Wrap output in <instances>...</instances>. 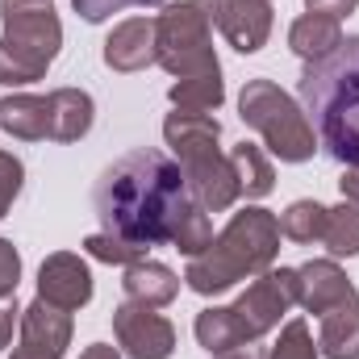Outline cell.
<instances>
[{
  "mask_svg": "<svg viewBox=\"0 0 359 359\" xmlns=\"http://www.w3.org/2000/svg\"><path fill=\"white\" fill-rule=\"evenodd\" d=\"M359 0H305V8L309 13H326V17H347V13H355Z\"/></svg>",
  "mask_w": 359,
  "mask_h": 359,
  "instance_id": "30",
  "label": "cell"
},
{
  "mask_svg": "<svg viewBox=\"0 0 359 359\" xmlns=\"http://www.w3.org/2000/svg\"><path fill=\"white\" fill-rule=\"evenodd\" d=\"M21 284V255L8 238H0V301H8Z\"/></svg>",
  "mask_w": 359,
  "mask_h": 359,
  "instance_id": "29",
  "label": "cell"
},
{
  "mask_svg": "<svg viewBox=\"0 0 359 359\" xmlns=\"http://www.w3.org/2000/svg\"><path fill=\"white\" fill-rule=\"evenodd\" d=\"M100 55H104L109 72H121V76L147 72L155 63V17H130V21L113 25Z\"/></svg>",
  "mask_w": 359,
  "mask_h": 359,
  "instance_id": "13",
  "label": "cell"
},
{
  "mask_svg": "<svg viewBox=\"0 0 359 359\" xmlns=\"http://www.w3.org/2000/svg\"><path fill=\"white\" fill-rule=\"evenodd\" d=\"M72 347V313L46 305L42 297L21 309V343L13 359H63Z\"/></svg>",
  "mask_w": 359,
  "mask_h": 359,
  "instance_id": "11",
  "label": "cell"
},
{
  "mask_svg": "<svg viewBox=\"0 0 359 359\" xmlns=\"http://www.w3.org/2000/svg\"><path fill=\"white\" fill-rule=\"evenodd\" d=\"M297 280H301V292H297V305L313 318H322L326 309H334L339 301H347L355 292V284L347 280V271L339 268L334 259H309L297 268Z\"/></svg>",
  "mask_w": 359,
  "mask_h": 359,
  "instance_id": "14",
  "label": "cell"
},
{
  "mask_svg": "<svg viewBox=\"0 0 359 359\" xmlns=\"http://www.w3.org/2000/svg\"><path fill=\"white\" fill-rule=\"evenodd\" d=\"M168 96H172V104L180 113H213L226 100V84H222V72H205V76L176 80Z\"/></svg>",
  "mask_w": 359,
  "mask_h": 359,
  "instance_id": "21",
  "label": "cell"
},
{
  "mask_svg": "<svg viewBox=\"0 0 359 359\" xmlns=\"http://www.w3.org/2000/svg\"><path fill=\"white\" fill-rule=\"evenodd\" d=\"M80 359H121V351L109 347V343H92V347H84V355Z\"/></svg>",
  "mask_w": 359,
  "mask_h": 359,
  "instance_id": "34",
  "label": "cell"
},
{
  "mask_svg": "<svg viewBox=\"0 0 359 359\" xmlns=\"http://www.w3.org/2000/svg\"><path fill=\"white\" fill-rule=\"evenodd\" d=\"M209 359H268V351L247 343V347H234V351H222V355H209Z\"/></svg>",
  "mask_w": 359,
  "mask_h": 359,
  "instance_id": "33",
  "label": "cell"
},
{
  "mask_svg": "<svg viewBox=\"0 0 359 359\" xmlns=\"http://www.w3.org/2000/svg\"><path fill=\"white\" fill-rule=\"evenodd\" d=\"M76 4V13L88 21V25H100V21H109L113 13H121V8H159L163 0H72Z\"/></svg>",
  "mask_w": 359,
  "mask_h": 359,
  "instance_id": "28",
  "label": "cell"
},
{
  "mask_svg": "<svg viewBox=\"0 0 359 359\" xmlns=\"http://www.w3.org/2000/svg\"><path fill=\"white\" fill-rule=\"evenodd\" d=\"M155 63L176 80L222 72L217 50H213V17L205 0L163 4V13L155 17Z\"/></svg>",
  "mask_w": 359,
  "mask_h": 359,
  "instance_id": "7",
  "label": "cell"
},
{
  "mask_svg": "<svg viewBox=\"0 0 359 359\" xmlns=\"http://www.w3.org/2000/svg\"><path fill=\"white\" fill-rule=\"evenodd\" d=\"M297 92L322 151L343 168H359V34L343 38L334 55L305 63Z\"/></svg>",
  "mask_w": 359,
  "mask_h": 359,
  "instance_id": "2",
  "label": "cell"
},
{
  "mask_svg": "<svg viewBox=\"0 0 359 359\" xmlns=\"http://www.w3.org/2000/svg\"><path fill=\"white\" fill-rule=\"evenodd\" d=\"M322 243H326L330 259H347V255H359V201H343L339 209H330Z\"/></svg>",
  "mask_w": 359,
  "mask_h": 359,
  "instance_id": "23",
  "label": "cell"
},
{
  "mask_svg": "<svg viewBox=\"0 0 359 359\" xmlns=\"http://www.w3.org/2000/svg\"><path fill=\"white\" fill-rule=\"evenodd\" d=\"M192 201L184 172L163 151H130L113 168H104L92 188V209L104 234H117L134 247L172 243L180 209Z\"/></svg>",
  "mask_w": 359,
  "mask_h": 359,
  "instance_id": "1",
  "label": "cell"
},
{
  "mask_svg": "<svg viewBox=\"0 0 359 359\" xmlns=\"http://www.w3.org/2000/svg\"><path fill=\"white\" fill-rule=\"evenodd\" d=\"M213 25L238 55L264 50L271 38V0H205Z\"/></svg>",
  "mask_w": 359,
  "mask_h": 359,
  "instance_id": "10",
  "label": "cell"
},
{
  "mask_svg": "<svg viewBox=\"0 0 359 359\" xmlns=\"http://www.w3.org/2000/svg\"><path fill=\"white\" fill-rule=\"evenodd\" d=\"M280 217L259 209V205H247L243 213H234L226 222V230L196 255L188 259L184 271V284L201 297H217L226 288H234L238 280H255L276 264L280 255Z\"/></svg>",
  "mask_w": 359,
  "mask_h": 359,
  "instance_id": "3",
  "label": "cell"
},
{
  "mask_svg": "<svg viewBox=\"0 0 359 359\" xmlns=\"http://www.w3.org/2000/svg\"><path fill=\"white\" fill-rule=\"evenodd\" d=\"M339 42H343V25H339V17H326V13H305L288 29V46L305 63H318V59L334 55Z\"/></svg>",
  "mask_w": 359,
  "mask_h": 359,
  "instance_id": "18",
  "label": "cell"
},
{
  "mask_svg": "<svg viewBox=\"0 0 359 359\" xmlns=\"http://www.w3.org/2000/svg\"><path fill=\"white\" fill-rule=\"evenodd\" d=\"M318 330V351L326 359H359V292L347 301H339L334 309H326Z\"/></svg>",
  "mask_w": 359,
  "mask_h": 359,
  "instance_id": "17",
  "label": "cell"
},
{
  "mask_svg": "<svg viewBox=\"0 0 359 359\" xmlns=\"http://www.w3.org/2000/svg\"><path fill=\"white\" fill-rule=\"evenodd\" d=\"M84 251H88L92 259L117 264V268H130V264L147 259V247H134V243H126V238H117V234H104V230L84 238Z\"/></svg>",
  "mask_w": 359,
  "mask_h": 359,
  "instance_id": "25",
  "label": "cell"
},
{
  "mask_svg": "<svg viewBox=\"0 0 359 359\" xmlns=\"http://www.w3.org/2000/svg\"><path fill=\"white\" fill-rule=\"evenodd\" d=\"M339 192H343V201H359V168H347V172H343Z\"/></svg>",
  "mask_w": 359,
  "mask_h": 359,
  "instance_id": "32",
  "label": "cell"
},
{
  "mask_svg": "<svg viewBox=\"0 0 359 359\" xmlns=\"http://www.w3.org/2000/svg\"><path fill=\"white\" fill-rule=\"evenodd\" d=\"M38 297H42L46 305H55V309H67V313L84 309V305L92 301L88 264H84L80 255H72V251L46 255L42 268H38Z\"/></svg>",
  "mask_w": 359,
  "mask_h": 359,
  "instance_id": "12",
  "label": "cell"
},
{
  "mask_svg": "<svg viewBox=\"0 0 359 359\" xmlns=\"http://www.w3.org/2000/svg\"><path fill=\"white\" fill-rule=\"evenodd\" d=\"M209 243H213V222H209V213H205L196 201H188V205L180 209L176 226H172V247H176L180 255L196 259Z\"/></svg>",
  "mask_w": 359,
  "mask_h": 359,
  "instance_id": "24",
  "label": "cell"
},
{
  "mask_svg": "<svg viewBox=\"0 0 359 359\" xmlns=\"http://www.w3.org/2000/svg\"><path fill=\"white\" fill-rule=\"evenodd\" d=\"M21 322V309L17 305H8V301H0V351L13 343V326Z\"/></svg>",
  "mask_w": 359,
  "mask_h": 359,
  "instance_id": "31",
  "label": "cell"
},
{
  "mask_svg": "<svg viewBox=\"0 0 359 359\" xmlns=\"http://www.w3.org/2000/svg\"><path fill=\"white\" fill-rule=\"evenodd\" d=\"M297 292H301V280H297V268H268L264 276H255L247 284V292L226 305L230 318H234V330L247 343H259L268 330L280 326V318L297 305Z\"/></svg>",
  "mask_w": 359,
  "mask_h": 359,
  "instance_id": "8",
  "label": "cell"
},
{
  "mask_svg": "<svg viewBox=\"0 0 359 359\" xmlns=\"http://www.w3.org/2000/svg\"><path fill=\"white\" fill-rule=\"evenodd\" d=\"M113 334L130 359H172L176 351V326L163 313H155L151 305L121 301L113 309Z\"/></svg>",
  "mask_w": 359,
  "mask_h": 359,
  "instance_id": "9",
  "label": "cell"
},
{
  "mask_svg": "<svg viewBox=\"0 0 359 359\" xmlns=\"http://www.w3.org/2000/svg\"><path fill=\"white\" fill-rule=\"evenodd\" d=\"M21 188H25V163L13 151H0V217L13 209V201L21 196Z\"/></svg>",
  "mask_w": 359,
  "mask_h": 359,
  "instance_id": "27",
  "label": "cell"
},
{
  "mask_svg": "<svg viewBox=\"0 0 359 359\" xmlns=\"http://www.w3.org/2000/svg\"><path fill=\"white\" fill-rule=\"evenodd\" d=\"M238 117L264 138L280 163H305L313 159V126L305 109L280 88L276 80H247L238 92Z\"/></svg>",
  "mask_w": 359,
  "mask_h": 359,
  "instance_id": "6",
  "label": "cell"
},
{
  "mask_svg": "<svg viewBox=\"0 0 359 359\" xmlns=\"http://www.w3.org/2000/svg\"><path fill=\"white\" fill-rule=\"evenodd\" d=\"M230 163H234V176L247 201H259L276 188V172H271V159L255 147V142H238L230 147Z\"/></svg>",
  "mask_w": 359,
  "mask_h": 359,
  "instance_id": "20",
  "label": "cell"
},
{
  "mask_svg": "<svg viewBox=\"0 0 359 359\" xmlns=\"http://www.w3.org/2000/svg\"><path fill=\"white\" fill-rule=\"evenodd\" d=\"M46 113H50L55 142H80L96 121V104L84 88H55L46 96Z\"/></svg>",
  "mask_w": 359,
  "mask_h": 359,
  "instance_id": "16",
  "label": "cell"
},
{
  "mask_svg": "<svg viewBox=\"0 0 359 359\" xmlns=\"http://www.w3.org/2000/svg\"><path fill=\"white\" fill-rule=\"evenodd\" d=\"M121 288H126V301L134 305H151V309H163L180 297V276L168 264H155V259H138L130 264L121 276Z\"/></svg>",
  "mask_w": 359,
  "mask_h": 359,
  "instance_id": "15",
  "label": "cell"
},
{
  "mask_svg": "<svg viewBox=\"0 0 359 359\" xmlns=\"http://www.w3.org/2000/svg\"><path fill=\"white\" fill-rule=\"evenodd\" d=\"M0 130L21 138V142H42L50 138V113H46V96H29V92H13L0 100Z\"/></svg>",
  "mask_w": 359,
  "mask_h": 359,
  "instance_id": "19",
  "label": "cell"
},
{
  "mask_svg": "<svg viewBox=\"0 0 359 359\" xmlns=\"http://www.w3.org/2000/svg\"><path fill=\"white\" fill-rule=\"evenodd\" d=\"M326 217H330L326 205H318V201H292V205L280 213V234L292 238V243H322Z\"/></svg>",
  "mask_w": 359,
  "mask_h": 359,
  "instance_id": "22",
  "label": "cell"
},
{
  "mask_svg": "<svg viewBox=\"0 0 359 359\" xmlns=\"http://www.w3.org/2000/svg\"><path fill=\"white\" fill-rule=\"evenodd\" d=\"M318 343H313V334H309V326L301 322V318H292L284 330H280V339L271 343L268 359H318Z\"/></svg>",
  "mask_w": 359,
  "mask_h": 359,
  "instance_id": "26",
  "label": "cell"
},
{
  "mask_svg": "<svg viewBox=\"0 0 359 359\" xmlns=\"http://www.w3.org/2000/svg\"><path fill=\"white\" fill-rule=\"evenodd\" d=\"M0 84L21 88L50 72L63 46V21L50 0H0Z\"/></svg>",
  "mask_w": 359,
  "mask_h": 359,
  "instance_id": "5",
  "label": "cell"
},
{
  "mask_svg": "<svg viewBox=\"0 0 359 359\" xmlns=\"http://www.w3.org/2000/svg\"><path fill=\"white\" fill-rule=\"evenodd\" d=\"M163 138H168V147H172V155H176L192 201H196L205 213H226V209L243 196L230 155L217 151L222 121H217L213 113H180V109L168 113Z\"/></svg>",
  "mask_w": 359,
  "mask_h": 359,
  "instance_id": "4",
  "label": "cell"
}]
</instances>
